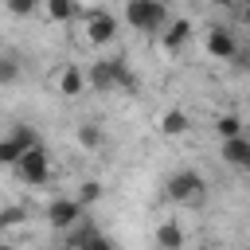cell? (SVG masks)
Masks as SVG:
<instances>
[{"instance_id":"obj_7","label":"cell","mask_w":250,"mask_h":250,"mask_svg":"<svg viewBox=\"0 0 250 250\" xmlns=\"http://www.w3.org/2000/svg\"><path fill=\"white\" fill-rule=\"evenodd\" d=\"M113 35H117V16H113V12H105V8L86 12V43L102 47V43H109Z\"/></svg>"},{"instance_id":"obj_16","label":"cell","mask_w":250,"mask_h":250,"mask_svg":"<svg viewBox=\"0 0 250 250\" xmlns=\"http://www.w3.org/2000/svg\"><path fill=\"white\" fill-rule=\"evenodd\" d=\"M78 145H82L86 152H98V148L105 145V137H102V129H98L94 121H86V125H78Z\"/></svg>"},{"instance_id":"obj_12","label":"cell","mask_w":250,"mask_h":250,"mask_svg":"<svg viewBox=\"0 0 250 250\" xmlns=\"http://www.w3.org/2000/svg\"><path fill=\"white\" fill-rule=\"evenodd\" d=\"M43 12H47V20H55V23H70V20L78 16V0H43Z\"/></svg>"},{"instance_id":"obj_25","label":"cell","mask_w":250,"mask_h":250,"mask_svg":"<svg viewBox=\"0 0 250 250\" xmlns=\"http://www.w3.org/2000/svg\"><path fill=\"white\" fill-rule=\"evenodd\" d=\"M242 133H246V137H250V121H246V129H242Z\"/></svg>"},{"instance_id":"obj_15","label":"cell","mask_w":250,"mask_h":250,"mask_svg":"<svg viewBox=\"0 0 250 250\" xmlns=\"http://www.w3.org/2000/svg\"><path fill=\"white\" fill-rule=\"evenodd\" d=\"M246 129V121L238 117V113H219L215 117V133H219V141H227V137H238Z\"/></svg>"},{"instance_id":"obj_20","label":"cell","mask_w":250,"mask_h":250,"mask_svg":"<svg viewBox=\"0 0 250 250\" xmlns=\"http://www.w3.org/2000/svg\"><path fill=\"white\" fill-rule=\"evenodd\" d=\"M4 8H8L12 16H35V12L43 8V0H4Z\"/></svg>"},{"instance_id":"obj_23","label":"cell","mask_w":250,"mask_h":250,"mask_svg":"<svg viewBox=\"0 0 250 250\" xmlns=\"http://www.w3.org/2000/svg\"><path fill=\"white\" fill-rule=\"evenodd\" d=\"M242 23H246V31H250V0L242 4Z\"/></svg>"},{"instance_id":"obj_3","label":"cell","mask_w":250,"mask_h":250,"mask_svg":"<svg viewBox=\"0 0 250 250\" xmlns=\"http://www.w3.org/2000/svg\"><path fill=\"white\" fill-rule=\"evenodd\" d=\"M203 176L195 172V168H180V172H172L168 176V184H164V195L172 199V203H199L203 199Z\"/></svg>"},{"instance_id":"obj_6","label":"cell","mask_w":250,"mask_h":250,"mask_svg":"<svg viewBox=\"0 0 250 250\" xmlns=\"http://www.w3.org/2000/svg\"><path fill=\"white\" fill-rule=\"evenodd\" d=\"M82 203H78V195H59V199H51L47 203V223L55 227V230H70L78 219H82Z\"/></svg>"},{"instance_id":"obj_17","label":"cell","mask_w":250,"mask_h":250,"mask_svg":"<svg viewBox=\"0 0 250 250\" xmlns=\"http://www.w3.org/2000/svg\"><path fill=\"white\" fill-rule=\"evenodd\" d=\"M78 250H117V246H113V238H105L102 230H94V227H90V230H86V238L78 242Z\"/></svg>"},{"instance_id":"obj_1","label":"cell","mask_w":250,"mask_h":250,"mask_svg":"<svg viewBox=\"0 0 250 250\" xmlns=\"http://www.w3.org/2000/svg\"><path fill=\"white\" fill-rule=\"evenodd\" d=\"M86 82L98 90V94H109V90H137V78L133 70L125 66V59H98L90 70H86Z\"/></svg>"},{"instance_id":"obj_10","label":"cell","mask_w":250,"mask_h":250,"mask_svg":"<svg viewBox=\"0 0 250 250\" xmlns=\"http://www.w3.org/2000/svg\"><path fill=\"white\" fill-rule=\"evenodd\" d=\"M188 39H191V20H172V23L160 31V43H164V51H172V55H176V51H180Z\"/></svg>"},{"instance_id":"obj_26","label":"cell","mask_w":250,"mask_h":250,"mask_svg":"<svg viewBox=\"0 0 250 250\" xmlns=\"http://www.w3.org/2000/svg\"><path fill=\"white\" fill-rule=\"evenodd\" d=\"M0 250H12V246H4V242H0Z\"/></svg>"},{"instance_id":"obj_8","label":"cell","mask_w":250,"mask_h":250,"mask_svg":"<svg viewBox=\"0 0 250 250\" xmlns=\"http://www.w3.org/2000/svg\"><path fill=\"white\" fill-rule=\"evenodd\" d=\"M219 156H223L230 168H238V172H250V137H246V133H238V137H227V141L219 145Z\"/></svg>"},{"instance_id":"obj_2","label":"cell","mask_w":250,"mask_h":250,"mask_svg":"<svg viewBox=\"0 0 250 250\" xmlns=\"http://www.w3.org/2000/svg\"><path fill=\"white\" fill-rule=\"evenodd\" d=\"M125 23L145 31V35H160L168 27V8H164V0H129L125 4Z\"/></svg>"},{"instance_id":"obj_5","label":"cell","mask_w":250,"mask_h":250,"mask_svg":"<svg viewBox=\"0 0 250 250\" xmlns=\"http://www.w3.org/2000/svg\"><path fill=\"white\" fill-rule=\"evenodd\" d=\"M31 145H39V137H35V129L31 125H16L8 137H0V164H8V168H16V160L31 148Z\"/></svg>"},{"instance_id":"obj_13","label":"cell","mask_w":250,"mask_h":250,"mask_svg":"<svg viewBox=\"0 0 250 250\" xmlns=\"http://www.w3.org/2000/svg\"><path fill=\"white\" fill-rule=\"evenodd\" d=\"M82 86H86V74L74 70V66H62V74H59V94H62V98H78Z\"/></svg>"},{"instance_id":"obj_11","label":"cell","mask_w":250,"mask_h":250,"mask_svg":"<svg viewBox=\"0 0 250 250\" xmlns=\"http://www.w3.org/2000/svg\"><path fill=\"white\" fill-rule=\"evenodd\" d=\"M188 129H191V117H188V109H180V105L160 117V133H164V137H184Z\"/></svg>"},{"instance_id":"obj_22","label":"cell","mask_w":250,"mask_h":250,"mask_svg":"<svg viewBox=\"0 0 250 250\" xmlns=\"http://www.w3.org/2000/svg\"><path fill=\"white\" fill-rule=\"evenodd\" d=\"M234 62L238 66H250V51H234Z\"/></svg>"},{"instance_id":"obj_19","label":"cell","mask_w":250,"mask_h":250,"mask_svg":"<svg viewBox=\"0 0 250 250\" xmlns=\"http://www.w3.org/2000/svg\"><path fill=\"white\" fill-rule=\"evenodd\" d=\"M12 82H20V62L12 55H0V86H12Z\"/></svg>"},{"instance_id":"obj_21","label":"cell","mask_w":250,"mask_h":250,"mask_svg":"<svg viewBox=\"0 0 250 250\" xmlns=\"http://www.w3.org/2000/svg\"><path fill=\"white\" fill-rule=\"evenodd\" d=\"M98 199H102V184H98V180H86V184L78 188V203L90 207V203H98Z\"/></svg>"},{"instance_id":"obj_14","label":"cell","mask_w":250,"mask_h":250,"mask_svg":"<svg viewBox=\"0 0 250 250\" xmlns=\"http://www.w3.org/2000/svg\"><path fill=\"white\" fill-rule=\"evenodd\" d=\"M156 246H160V250H180V246H184V230H180V223H172V219L160 223V227H156Z\"/></svg>"},{"instance_id":"obj_24","label":"cell","mask_w":250,"mask_h":250,"mask_svg":"<svg viewBox=\"0 0 250 250\" xmlns=\"http://www.w3.org/2000/svg\"><path fill=\"white\" fill-rule=\"evenodd\" d=\"M211 4H219V8H234L238 0H211Z\"/></svg>"},{"instance_id":"obj_18","label":"cell","mask_w":250,"mask_h":250,"mask_svg":"<svg viewBox=\"0 0 250 250\" xmlns=\"http://www.w3.org/2000/svg\"><path fill=\"white\" fill-rule=\"evenodd\" d=\"M23 219H27L23 207H0V230H16L23 227Z\"/></svg>"},{"instance_id":"obj_4","label":"cell","mask_w":250,"mask_h":250,"mask_svg":"<svg viewBox=\"0 0 250 250\" xmlns=\"http://www.w3.org/2000/svg\"><path fill=\"white\" fill-rule=\"evenodd\" d=\"M16 176H20L23 184H31V188H43V184L51 180V156H47V148H43V145H31V148L16 160Z\"/></svg>"},{"instance_id":"obj_9","label":"cell","mask_w":250,"mask_h":250,"mask_svg":"<svg viewBox=\"0 0 250 250\" xmlns=\"http://www.w3.org/2000/svg\"><path fill=\"white\" fill-rule=\"evenodd\" d=\"M234 51H238V43H234V35H230L227 27H211V31H207V55H211V59L227 62V59H234Z\"/></svg>"}]
</instances>
